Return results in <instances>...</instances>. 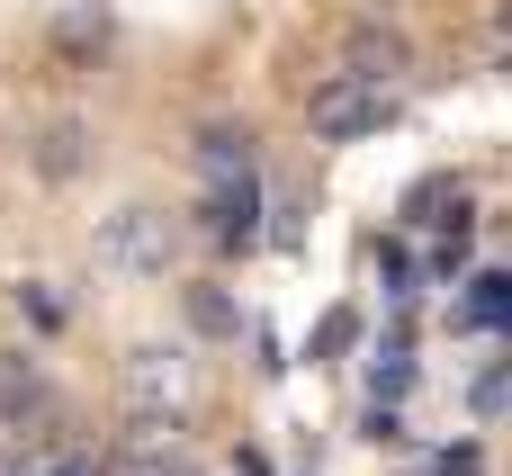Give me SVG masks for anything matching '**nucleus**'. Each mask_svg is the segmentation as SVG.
I'll list each match as a JSON object with an SVG mask.
<instances>
[{
    "instance_id": "obj_8",
    "label": "nucleus",
    "mask_w": 512,
    "mask_h": 476,
    "mask_svg": "<svg viewBox=\"0 0 512 476\" xmlns=\"http://www.w3.org/2000/svg\"><path fill=\"white\" fill-rule=\"evenodd\" d=\"M198 171H207V180H243V171H252V126H234V117L198 126Z\"/></svg>"
},
{
    "instance_id": "obj_5",
    "label": "nucleus",
    "mask_w": 512,
    "mask_h": 476,
    "mask_svg": "<svg viewBox=\"0 0 512 476\" xmlns=\"http://www.w3.org/2000/svg\"><path fill=\"white\" fill-rule=\"evenodd\" d=\"M27 162H36V180H54V189L81 180V171H90V126H81V117H45Z\"/></svg>"
},
{
    "instance_id": "obj_10",
    "label": "nucleus",
    "mask_w": 512,
    "mask_h": 476,
    "mask_svg": "<svg viewBox=\"0 0 512 476\" xmlns=\"http://www.w3.org/2000/svg\"><path fill=\"white\" fill-rule=\"evenodd\" d=\"M459 324H512V279L495 270V279H477V297L459 306Z\"/></svg>"
},
{
    "instance_id": "obj_3",
    "label": "nucleus",
    "mask_w": 512,
    "mask_h": 476,
    "mask_svg": "<svg viewBox=\"0 0 512 476\" xmlns=\"http://www.w3.org/2000/svg\"><path fill=\"white\" fill-rule=\"evenodd\" d=\"M342 72L369 81V90H396V81L414 72V36L387 27V18H351V36H342Z\"/></svg>"
},
{
    "instance_id": "obj_2",
    "label": "nucleus",
    "mask_w": 512,
    "mask_h": 476,
    "mask_svg": "<svg viewBox=\"0 0 512 476\" xmlns=\"http://www.w3.org/2000/svg\"><path fill=\"white\" fill-rule=\"evenodd\" d=\"M396 117V90H369V81H351V72H333L315 99H306V126L324 135V144H360V135H378Z\"/></svg>"
},
{
    "instance_id": "obj_6",
    "label": "nucleus",
    "mask_w": 512,
    "mask_h": 476,
    "mask_svg": "<svg viewBox=\"0 0 512 476\" xmlns=\"http://www.w3.org/2000/svg\"><path fill=\"white\" fill-rule=\"evenodd\" d=\"M0 423H54V387L27 351H0Z\"/></svg>"
},
{
    "instance_id": "obj_4",
    "label": "nucleus",
    "mask_w": 512,
    "mask_h": 476,
    "mask_svg": "<svg viewBox=\"0 0 512 476\" xmlns=\"http://www.w3.org/2000/svg\"><path fill=\"white\" fill-rule=\"evenodd\" d=\"M180 387H189V360H180V351L144 342V351L126 360V405H135V414H180Z\"/></svg>"
},
{
    "instance_id": "obj_12",
    "label": "nucleus",
    "mask_w": 512,
    "mask_h": 476,
    "mask_svg": "<svg viewBox=\"0 0 512 476\" xmlns=\"http://www.w3.org/2000/svg\"><path fill=\"white\" fill-rule=\"evenodd\" d=\"M63 45H72V54H99V45H108V27H99V9H90V0L63 18Z\"/></svg>"
},
{
    "instance_id": "obj_16",
    "label": "nucleus",
    "mask_w": 512,
    "mask_h": 476,
    "mask_svg": "<svg viewBox=\"0 0 512 476\" xmlns=\"http://www.w3.org/2000/svg\"><path fill=\"white\" fill-rule=\"evenodd\" d=\"M495 36H504V45H512V0H504V9H495Z\"/></svg>"
},
{
    "instance_id": "obj_14",
    "label": "nucleus",
    "mask_w": 512,
    "mask_h": 476,
    "mask_svg": "<svg viewBox=\"0 0 512 476\" xmlns=\"http://www.w3.org/2000/svg\"><path fill=\"white\" fill-rule=\"evenodd\" d=\"M441 476H486V459H477V450H450V459H441Z\"/></svg>"
},
{
    "instance_id": "obj_9",
    "label": "nucleus",
    "mask_w": 512,
    "mask_h": 476,
    "mask_svg": "<svg viewBox=\"0 0 512 476\" xmlns=\"http://www.w3.org/2000/svg\"><path fill=\"white\" fill-rule=\"evenodd\" d=\"M180 306H189V333H207V342H225V333H243V306H234L225 288H189Z\"/></svg>"
},
{
    "instance_id": "obj_7",
    "label": "nucleus",
    "mask_w": 512,
    "mask_h": 476,
    "mask_svg": "<svg viewBox=\"0 0 512 476\" xmlns=\"http://www.w3.org/2000/svg\"><path fill=\"white\" fill-rule=\"evenodd\" d=\"M252 216H261V189H252V171L207 189V234H216L225 252H243V243H252Z\"/></svg>"
},
{
    "instance_id": "obj_13",
    "label": "nucleus",
    "mask_w": 512,
    "mask_h": 476,
    "mask_svg": "<svg viewBox=\"0 0 512 476\" xmlns=\"http://www.w3.org/2000/svg\"><path fill=\"white\" fill-rule=\"evenodd\" d=\"M18 306H27V324H45V333H54V324H63V297H45V288H36V279H27V288H18Z\"/></svg>"
},
{
    "instance_id": "obj_11",
    "label": "nucleus",
    "mask_w": 512,
    "mask_h": 476,
    "mask_svg": "<svg viewBox=\"0 0 512 476\" xmlns=\"http://www.w3.org/2000/svg\"><path fill=\"white\" fill-rule=\"evenodd\" d=\"M117 476H207L189 450H126V468Z\"/></svg>"
},
{
    "instance_id": "obj_15",
    "label": "nucleus",
    "mask_w": 512,
    "mask_h": 476,
    "mask_svg": "<svg viewBox=\"0 0 512 476\" xmlns=\"http://www.w3.org/2000/svg\"><path fill=\"white\" fill-rule=\"evenodd\" d=\"M0 476H36V459L27 450H0Z\"/></svg>"
},
{
    "instance_id": "obj_1",
    "label": "nucleus",
    "mask_w": 512,
    "mask_h": 476,
    "mask_svg": "<svg viewBox=\"0 0 512 476\" xmlns=\"http://www.w3.org/2000/svg\"><path fill=\"white\" fill-rule=\"evenodd\" d=\"M171 243H180V225H171L162 207H117V216H99V270H117V279H162V270H171Z\"/></svg>"
}]
</instances>
